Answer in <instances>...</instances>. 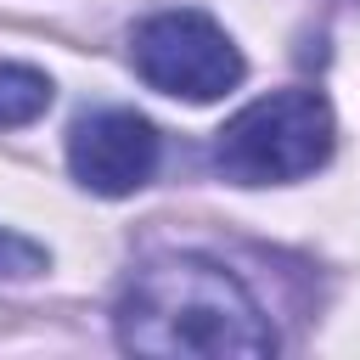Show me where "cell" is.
<instances>
[{"label":"cell","instance_id":"6da1fadb","mask_svg":"<svg viewBox=\"0 0 360 360\" xmlns=\"http://www.w3.org/2000/svg\"><path fill=\"white\" fill-rule=\"evenodd\" d=\"M118 343L135 354H202V360H259L276 354V332L259 298L202 253L146 259L118 292Z\"/></svg>","mask_w":360,"mask_h":360},{"label":"cell","instance_id":"7a4b0ae2","mask_svg":"<svg viewBox=\"0 0 360 360\" xmlns=\"http://www.w3.org/2000/svg\"><path fill=\"white\" fill-rule=\"evenodd\" d=\"M332 107L321 90H276L225 118L214 141V169L236 186L304 180L332 158Z\"/></svg>","mask_w":360,"mask_h":360},{"label":"cell","instance_id":"3957f363","mask_svg":"<svg viewBox=\"0 0 360 360\" xmlns=\"http://www.w3.org/2000/svg\"><path fill=\"white\" fill-rule=\"evenodd\" d=\"M129 62L152 90L186 96V101H214V96L236 90V79H242V51L208 11L146 17L129 34Z\"/></svg>","mask_w":360,"mask_h":360},{"label":"cell","instance_id":"277c9868","mask_svg":"<svg viewBox=\"0 0 360 360\" xmlns=\"http://www.w3.org/2000/svg\"><path fill=\"white\" fill-rule=\"evenodd\" d=\"M68 169L96 197H129L158 169V129L129 107L90 112L68 135Z\"/></svg>","mask_w":360,"mask_h":360},{"label":"cell","instance_id":"5b68a950","mask_svg":"<svg viewBox=\"0 0 360 360\" xmlns=\"http://www.w3.org/2000/svg\"><path fill=\"white\" fill-rule=\"evenodd\" d=\"M51 107V79L39 68H22V62H0V129L11 124H28Z\"/></svg>","mask_w":360,"mask_h":360},{"label":"cell","instance_id":"8992f818","mask_svg":"<svg viewBox=\"0 0 360 360\" xmlns=\"http://www.w3.org/2000/svg\"><path fill=\"white\" fill-rule=\"evenodd\" d=\"M39 270H45V248L17 231H0V276H39Z\"/></svg>","mask_w":360,"mask_h":360}]
</instances>
